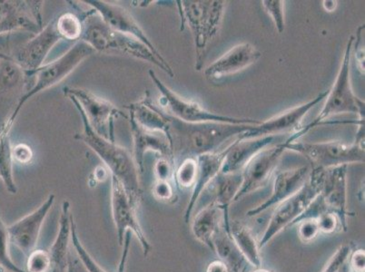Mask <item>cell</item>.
<instances>
[{"label": "cell", "instance_id": "1", "mask_svg": "<svg viewBox=\"0 0 365 272\" xmlns=\"http://www.w3.org/2000/svg\"><path fill=\"white\" fill-rule=\"evenodd\" d=\"M255 125L205 122L191 124L169 116L168 139L175 164L185 158L218 152L225 142L250 130Z\"/></svg>", "mask_w": 365, "mask_h": 272}, {"label": "cell", "instance_id": "2", "mask_svg": "<svg viewBox=\"0 0 365 272\" xmlns=\"http://www.w3.org/2000/svg\"><path fill=\"white\" fill-rule=\"evenodd\" d=\"M83 32L81 41L91 46L94 51L118 52L154 64L170 78L175 73L165 58H158L147 46L128 35L113 31L102 21L101 16L94 9L89 11H82Z\"/></svg>", "mask_w": 365, "mask_h": 272}, {"label": "cell", "instance_id": "3", "mask_svg": "<svg viewBox=\"0 0 365 272\" xmlns=\"http://www.w3.org/2000/svg\"><path fill=\"white\" fill-rule=\"evenodd\" d=\"M71 101L81 114L83 126H84L83 132L81 134H76L75 139L84 142L98 155V157L107 165L110 174L114 175L121 182L132 201L135 204L140 205L142 200V190L140 181H139L140 172L130 152L128 149L119 147L115 142L106 140L99 136L88 124V119L78 103L74 100Z\"/></svg>", "mask_w": 365, "mask_h": 272}, {"label": "cell", "instance_id": "4", "mask_svg": "<svg viewBox=\"0 0 365 272\" xmlns=\"http://www.w3.org/2000/svg\"><path fill=\"white\" fill-rule=\"evenodd\" d=\"M181 16V31L188 26L193 35L197 62L200 71L207 46L218 34L227 2L222 0H182L177 1Z\"/></svg>", "mask_w": 365, "mask_h": 272}, {"label": "cell", "instance_id": "5", "mask_svg": "<svg viewBox=\"0 0 365 272\" xmlns=\"http://www.w3.org/2000/svg\"><path fill=\"white\" fill-rule=\"evenodd\" d=\"M354 41V36H351L348 39L339 72H338L333 88L328 91L327 102H325L320 114L309 125L304 126L297 134L292 135L285 142L297 141L311 129L319 125L322 122L331 116L341 114H357L359 118H364V101L361 100L354 95L351 85V58Z\"/></svg>", "mask_w": 365, "mask_h": 272}, {"label": "cell", "instance_id": "6", "mask_svg": "<svg viewBox=\"0 0 365 272\" xmlns=\"http://www.w3.org/2000/svg\"><path fill=\"white\" fill-rule=\"evenodd\" d=\"M94 53V49L91 46L79 41L61 58L48 63V64L43 65L36 71L31 72L32 75L35 76V84L31 90L22 96L11 116L3 122L1 132L11 134L12 126L14 125L19 112L29 99L39 93L59 84L68 78L85 59L89 58Z\"/></svg>", "mask_w": 365, "mask_h": 272}, {"label": "cell", "instance_id": "7", "mask_svg": "<svg viewBox=\"0 0 365 272\" xmlns=\"http://www.w3.org/2000/svg\"><path fill=\"white\" fill-rule=\"evenodd\" d=\"M324 172V169H312L309 177L303 187L287 200L277 205L263 236L259 241L261 250L284 229L292 226L294 221L307 210L312 202L320 194Z\"/></svg>", "mask_w": 365, "mask_h": 272}, {"label": "cell", "instance_id": "8", "mask_svg": "<svg viewBox=\"0 0 365 272\" xmlns=\"http://www.w3.org/2000/svg\"><path fill=\"white\" fill-rule=\"evenodd\" d=\"M285 150L303 155L310 162L312 169H329L364 162V147L340 141L325 142H284Z\"/></svg>", "mask_w": 365, "mask_h": 272}, {"label": "cell", "instance_id": "9", "mask_svg": "<svg viewBox=\"0 0 365 272\" xmlns=\"http://www.w3.org/2000/svg\"><path fill=\"white\" fill-rule=\"evenodd\" d=\"M148 74L155 88L160 92L161 98L159 99V102L165 109V114L178 120L191 122V124L218 122L233 125H259L261 122L255 119L231 117V116L217 115L205 110L198 103L185 101L181 96L173 92L158 78L153 69L148 71Z\"/></svg>", "mask_w": 365, "mask_h": 272}, {"label": "cell", "instance_id": "10", "mask_svg": "<svg viewBox=\"0 0 365 272\" xmlns=\"http://www.w3.org/2000/svg\"><path fill=\"white\" fill-rule=\"evenodd\" d=\"M63 93L69 100H74L81 106L93 130L106 140L115 142V119L120 116L128 119L120 109L84 88L66 86Z\"/></svg>", "mask_w": 365, "mask_h": 272}, {"label": "cell", "instance_id": "11", "mask_svg": "<svg viewBox=\"0 0 365 272\" xmlns=\"http://www.w3.org/2000/svg\"><path fill=\"white\" fill-rule=\"evenodd\" d=\"M138 207L139 205L132 201L118 179L111 175L112 216L117 228L118 244L122 246L125 235L135 234L140 241L144 256L147 258L152 251V246L138 221Z\"/></svg>", "mask_w": 365, "mask_h": 272}, {"label": "cell", "instance_id": "12", "mask_svg": "<svg viewBox=\"0 0 365 272\" xmlns=\"http://www.w3.org/2000/svg\"><path fill=\"white\" fill-rule=\"evenodd\" d=\"M39 0H0V35L28 31L38 35L44 28Z\"/></svg>", "mask_w": 365, "mask_h": 272}, {"label": "cell", "instance_id": "13", "mask_svg": "<svg viewBox=\"0 0 365 272\" xmlns=\"http://www.w3.org/2000/svg\"><path fill=\"white\" fill-rule=\"evenodd\" d=\"M284 152L283 142H280L274 147H267L255 155L241 172L243 181L234 202H238L245 195L267 187Z\"/></svg>", "mask_w": 365, "mask_h": 272}, {"label": "cell", "instance_id": "14", "mask_svg": "<svg viewBox=\"0 0 365 272\" xmlns=\"http://www.w3.org/2000/svg\"><path fill=\"white\" fill-rule=\"evenodd\" d=\"M347 169L348 165L325 169L323 187L314 202L323 211H331L339 218L341 229L348 230L347 209Z\"/></svg>", "mask_w": 365, "mask_h": 272}, {"label": "cell", "instance_id": "15", "mask_svg": "<svg viewBox=\"0 0 365 272\" xmlns=\"http://www.w3.org/2000/svg\"><path fill=\"white\" fill-rule=\"evenodd\" d=\"M34 84V78L23 70L9 55L0 53V113L11 112V115L22 96Z\"/></svg>", "mask_w": 365, "mask_h": 272}, {"label": "cell", "instance_id": "16", "mask_svg": "<svg viewBox=\"0 0 365 272\" xmlns=\"http://www.w3.org/2000/svg\"><path fill=\"white\" fill-rule=\"evenodd\" d=\"M327 95L328 91H324L318 95L313 100L299 106H295V108L282 113L281 115L274 116V117L269 119L267 121H261L260 124L253 125L250 130L239 136V140L264 137V136H277V135L283 134V132H291L292 135L297 134L303 128L302 122H303L305 115L308 114L312 108H314L315 105L327 98Z\"/></svg>", "mask_w": 365, "mask_h": 272}, {"label": "cell", "instance_id": "17", "mask_svg": "<svg viewBox=\"0 0 365 272\" xmlns=\"http://www.w3.org/2000/svg\"><path fill=\"white\" fill-rule=\"evenodd\" d=\"M63 41L56 28V19L48 23L38 35L19 46L9 58L23 70L33 72L42 66L52 48Z\"/></svg>", "mask_w": 365, "mask_h": 272}, {"label": "cell", "instance_id": "18", "mask_svg": "<svg viewBox=\"0 0 365 272\" xmlns=\"http://www.w3.org/2000/svg\"><path fill=\"white\" fill-rule=\"evenodd\" d=\"M55 200V194H49L41 206L8 226L11 244L18 248L26 257L36 250L42 225Z\"/></svg>", "mask_w": 365, "mask_h": 272}, {"label": "cell", "instance_id": "19", "mask_svg": "<svg viewBox=\"0 0 365 272\" xmlns=\"http://www.w3.org/2000/svg\"><path fill=\"white\" fill-rule=\"evenodd\" d=\"M83 2L91 6L101 16L102 21L113 31L137 39V41L147 46L158 58H164L158 49L155 48V46L153 45L150 39L148 38L147 34L143 31L134 16L127 9L121 6L101 1V0H85Z\"/></svg>", "mask_w": 365, "mask_h": 272}, {"label": "cell", "instance_id": "20", "mask_svg": "<svg viewBox=\"0 0 365 272\" xmlns=\"http://www.w3.org/2000/svg\"><path fill=\"white\" fill-rule=\"evenodd\" d=\"M262 56V53L250 43H242L235 46L207 66L205 70V78L218 81L229 75L237 74L254 65Z\"/></svg>", "mask_w": 365, "mask_h": 272}, {"label": "cell", "instance_id": "21", "mask_svg": "<svg viewBox=\"0 0 365 272\" xmlns=\"http://www.w3.org/2000/svg\"><path fill=\"white\" fill-rule=\"evenodd\" d=\"M310 169L307 167L292 169L277 172L275 174L273 192L271 197L264 202L263 204H259L258 206L251 209L247 212L248 217H255L268 210L269 208L280 204L295 192L300 190L305 182L307 181L310 175Z\"/></svg>", "mask_w": 365, "mask_h": 272}, {"label": "cell", "instance_id": "22", "mask_svg": "<svg viewBox=\"0 0 365 272\" xmlns=\"http://www.w3.org/2000/svg\"><path fill=\"white\" fill-rule=\"evenodd\" d=\"M128 120L134 142L133 157L140 174L144 172L145 155L149 151L158 152L161 157L169 159L175 164L170 142L167 135L160 132L145 130L132 119L129 118Z\"/></svg>", "mask_w": 365, "mask_h": 272}, {"label": "cell", "instance_id": "23", "mask_svg": "<svg viewBox=\"0 0 365 272\" xmlns=\"http://www.w3.org/2000/svg\"><path fill=\"white\" fill-rule=\"evenodd\" d=\"M230 145L220 152L202 155L197 157L198 165L197 182H195L193 187L190 200H189L187 206L185 208L184 214L185 224H188L189 220H190L195 205H197L199 198L201 197L205 188L221 172L225 158L227 157L229 149H230Z\"/></svg>", "mask_w": 365, "mask_h": 272}, {"label": "cell", "instance_id": "24", "mask_svg": "<svg viewBox=\"0 0 365 272\" xmlns=\"http://www.w3.org/2000/svg\"><path fill=\"white\" fill-rule=\"evenodd\" d=\"M280 136H264L254 139L235 140L231 142L230 149L224 160L221 172L223 174H235L241 172L247 162L258 154L259 152L273 145Z\"/></svg>", "mask_w": 365, "mask_h": 272}, {"label": "cell", "instance_id": "25", "mask_svg": "<svg viewBox=\"0 0 365 272\" xmlns=\"http://www.w3.org/2000/svg\"><path fill=\"white\" fill-rule=\"evenodd\" d=\"M73 214L68 201L62 202L61 219H59L58 231L48 254L51 258V271L49 272H68L69 244L71 241V224Z\"/></svg>", "mask_w": 365, "mask_h": 272}, {"label": "cell", "instance_id": "26", "mask_svg": "<svg viewBox=\"0 0 365 272\" xmlns=\"http://www.w3.org/2000/svg\"><path fill=\"white\" fill-rule=\"evenodd\" d=\"M229 214L225 212L214 202H210L198 212L192 222V234L195 240L214 251L213 240L222 225L228 224Z\"/></svg>", "mask_w": 365, "mask_h": 272}, {"label": "cell", "instance_id": "27", "mask_svg": "<svg viewBox=\"0 0 365 272\" xmlns=\"http://www.w3.org/2000/svg\"><path fill=\"white\" fill-rule=\"evenodd\" d=\"M129 118L145 130L160 132L168 137L169 115L153 104L149 92L138 102L125 106Z\"/></svg>", "mask_w": 365, "mask_h": 272}, {"label": "cell", "instance_id": "28", "mask_svg": "<svg viewBox=\"0 0 365 272\" xmlns=\"http://www.w3.org/2000/svg\"><path fill=\"white\" fill-rule=\"evenodd\" d=\"M229 235L233 240L235 246L243 255L249 265L255 268L262 267L261 249L259 247V241L257 237L247 225L238 221H229L227 226H225Z\"/></svg>", "mask_w": 365, "mask_h": 272}, {"label": "cell", "instance_id": "29", "mask_svg": "<svg viewBox=\"0 0 365 272\" xmlns=\"http://www.w3.org/2000/svg\"><path fill=\"white\" fill-rule=\"evenodd\" d=\"M242 181L243 179H242L241 172H235V174L219 172L217 177L205 188L211 191L213 194L210 202H214L222 210L229 214V206L235 201L237 192L240 190Z\"/></svg>", "mask_w": 365, "mask_h": 272}, {"label": "cell", "instance_id": "30", "mask_svg": "<svg viewBox=\"0 0 365 272\" xmlns=\"http://www.w3.org/2000/svg\"><path fill=\"white\" fill-rule=\"evenodd\" d=\"M213 246L215 253L219 258L227 265L230 272H245L247 261L239 251L229 235L225 224L215 234L213 240Z\"/></svg>", "mask_w": 365, "mask_h": 272}, {"label": "cell", "instance_id": "31", "mask_svg": "<svg viewBox=\"0 0 365 272\" xmlns=\"http://www.w3.org/2000/svg\"><path fill=\"white\" fill-rule=\"evenodd\" d=\"M13 162L14 160L9 134L0 132V180L9 194H16L18 187L13 175Z\"/></svg>", "mask_w": 365, "mask_h": 272}, {"label": "cell", "instance_id": "32", "mask_svg": "<svg viewBox=\"0 0 365 272\" xmlns=\"http://www.w3.org/2000/svg\"><path fill=\"white\" fill-rule=\"evenodd\" d=\"M69 3H71V5L74 6L76 11H78V14L73 12H66L58 16V18H56V28H58L63 41H79L83 32L82 16L81 11H79V6L74 4V2Z\"/></svg>", "mask_w": 365, "mask_h": 272}, {"label": "cell", "instance_id": "33", "mask_svg": "<svg viewBox=\"0 0 365 272\" xmlns=\"http://www.w3.org/2000/svg\"><path fill=\"white\" fill-rule=\"evenodd\" d=\"M197 158H185L175 169L174 179L175 184L180 189L193 188L197 177Z\"/></svg>", "mask_w": 365, "mask_h": 272}, {"label": "cell", "instance_id": "34", "mask_svg": "<svg viewBox=\"0 0 365 272\" xmlns=\"http://www.w3.org/2000/svg\"><path fill=\"white\" fill-rule=\"evenodd\" d=\"M9 245H11V240H9L8 226L3 221L1 211H0V271L26 272L13 261L9 252Z\"/></svg>", "mask_w": 365, "mask_h": 272}, {"label": "cell", "instance_id": "35", "mask_svg": "<svg viewBox=\"0 0 365 272\" xmlns=\"http://www.w3.org/2000/svg\"><path fill=\"white\" fill-rule=\"evenodd\" d=\"M76 229L78 228H76L74 218H73L71 224V244L83 266H84L86 270L88 272H108L94 260V258H93L91 255L89 254V252L86 250V248L83 246Z\"/></svg>", "mask_w": 365, "mask_h": 272}, {"label": "cell", "instance_id": "36", "mask_svg": "<svg viewBox=\"0 0 365 272\" xmlns=\"http://www.w3.org/2000/svg\"><path fill=\"white\" fill-rule=\"evenodd\" d=\"M51 258L48 251L36 249L26 257V272H49Z\"/></svg>", "mask_w": 365, "mask_h": 272}, {"label": "cell", "instance_id": "37", "mask_svg": "<svg viewBox=\"0 0 365 272\" xmlns=\"http://www.w3.org/2000/svg\"><path fill=\"white\" fill-rule=\"evenodd\" d=\"M262 6H263L265 12L271 16L278 33L282 34L284 31L285 26L284 1H282V0H264V1H262Z\"/></svg>", "mask_w": 365, "mask_h": 272}, {"label": "cell", "instance_id": "38", "mask_svg": "<svg viewBox=\"0 0 365 272\" xmlns=\"http://www.w3.org/2000/svg\"><path fill=\"white\" fill-rule=\"evenodd\" d=\"M152 194L155 200L165 204H175L178 201V195L171 181H155L153 185Z\"/></svg>", "mask_w": 365, "mask_h": 272}, {"label": "cell", "instance_id": "39", "mask_svg": "<svg viewBox=\"0 0 365 272\" xmlns=\"http://www.w3.org/2000/svg\"><path fill=\"white\" fill-rule=\"evenodd\" d=\"M315 220L317 221L322 234H334L343 231L339 218L334 212L324 211L318 215Z\"/></svg>", "mask_w": 365, "mask_h": 272}, {"label": "cell", "instance_id": "40", "mask_svg": "<svg viewBox=\"0 0 365 272\" xmlns=\"http://www.w3.org/2000/svg\"><path fill=\"white\" fill-rule=\"evenodd\" d=\"M298 224V236L303 244H311L321 234L319 226L315 219H307Z\"/></svg>", "mask_w": 365, "mask_h": 272}, {"label": "cell", "instance_id": "41", "mask_svg": "<svg viewBox=\"0 0 365 272\" xmlns=\"http://www.w3.org/2000/svg\"><path fill=\"white\" fill-rule=\"evenodd\" d=\"M351 251H353V249H351L350 244L341 245L321 272H337L341 263L350 256Z\"/></svg>", "mask_w": 365, "mask_h": 272}, {"label": "cell", "instance_id": "42", "mask_svg": "<svg viewBox=\"0 0 365 272\" xmlns=\"http://www.w3.org/2000/svg\"><path fill=\"white\" fill-rule=\"evenodd\" d=\"M175 164L169 159L161 157L155 162L154 172L157 181H173Z\"/></svg>", "mask_w": 365, "mask_h": 272}, {"label": "cell", "instance_id": "43", "mask_svg": "<svg viewBox=\"0 0 365 272\" xmlns=\"http://www.w3.org/2000/svg\"><path fill=\"white\" fill-rule=\"evenodd\" d=\"M13 160L21 164H28L32 161L33 152L26 144H19L12 147Z\"/></svg>", "mask_w": 365, "mask_h": 272}, {"label": "cell", "instance_id": "44", "mask_svg": "<svg viewBox=\"0 0 365 272\" xmlns=\"http://www.w3.org/2000/svg\"><path fill=\"white\" fill-rule=\"evenodd\" d=\"M364 31V24L357 28L356 38L354 42L355 45V59L357 61V66L359 71L364 75V46L361 44V39H363V31Z\"/></svg>", "mask_w": 365, "mask_h": 272}, {"label": "cell", "instance_id": "45", "mask_svg": "<svg viewBox=\"0 0 365 272\" xmlns=\"http://www.w3.org/2000/svg\"><path fill=\"white\" fill-rule=\"evenodd\" d=\"M350 266L351 271L364 272L365 271V252L363 249L351 251L349 257Z\"/></svg>", "mask_w": 365, "mask_h": 272}, {"label": "cell", "instance_id": "46", "mask_svg": "<svg viewBox=\"0 0 365 272\" xmlns=\"http://www.w3.org/2000/svg\"><path fill=\"white\" fill-rule=\"evenodd\" d=\"M205 272H230V271L223 261L217 258V260L212 261L207 265Z\"/></svg>", "mask_w": 365, "mask_h": 272}, {"label": "cell", "instance_id": "47", "mask_svg": "<svg viewBox=\"0 0 365 272\" xmlns=\"http://www.w3.org/2000/svg\"><path fill=\"white\" fill-rule=\"evenodd\" d=\"M350 257V256H349ZM349 257L345 260L343 263H341L339 268H338L337 272H351V268L350 266Z\"/></svg>", "mask_w": 365, "mask_h": 272}, {"label": "cell", "instance_id": "48", "mask_svg": "<svg viewBox=\"0 0 365 272\" xmlns=\"http://www.w3.org/2000/svg\"><path fill=\"white\" fill-rule=\"evenodd\" d=\"M323 3L325 11L328 12H333L335 8H336V1H324Z\"/></svg>", "mask_w": 365, "mask_h": 272}, {"label": "cell", "instance_id": "49", "mask_svg": "<svg viewBox=\"0 0 365 272\" xmlns=\"http://www.w3.org/2000/svg\"><path fill=\"white\" fill-rule=\"evenodd\" d=\"M69 258H71V260L68 261V272H76L75 261H73L72 257Z\"/></svg>", "mask_w": 365, "mask_h": 272}, {"label": "cell", "instance_id": "50", "mask_svg": "<svg viewBox=\"0 0 365 272\" xmlns=\"http://www.w3.org/2000/svg\"><path fill=\"white\" fill-rule=\"evenodd\" d=\"M252 272H274V271L267 270V268H255V270Z\"/></svg>", "mask_w": 365, "mask_h": 272}, {"label": "cell", "instance_id": "51", "mask_svg": "<svg viewBox=\"0 0 365 272\" xmlns=\"http://www.w3.org/2000/svg\"><path fill=\"white\" fill-rule=\"evenodd\" d=\"M0 272H5L4 271H0Z\"/></svg>", "mask_w": 365, "mask_h": 272}]
</instances>
